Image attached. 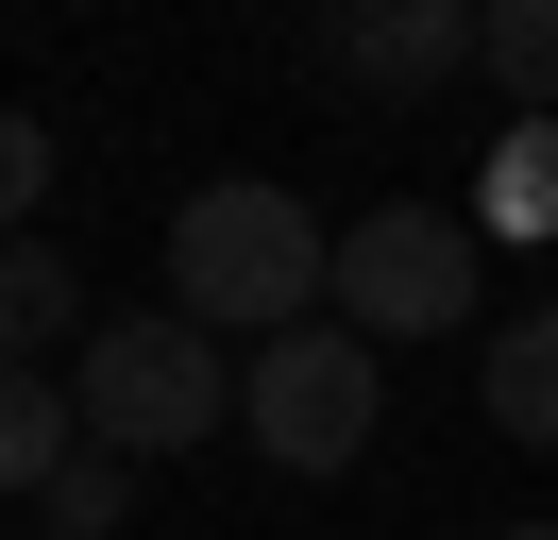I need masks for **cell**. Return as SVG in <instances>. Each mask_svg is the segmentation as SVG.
<instances>
[{
  "label": "cell",
  "instance_id": "obj_1",
  "mask_svg": "<svg viewBox=\"0 0 558 540\" xmlns=\"http://www.w3.org/2000/svg\"><path fill=\"white\" fill-rule=\"evenodd\" d=\"M170 304L204 338H305L322 304H339V236H322L288 186H204L170 220Z\"/></svg>",
  "mask_w": 558,
  "mask_h": 540
},
{
  "label": "cell",
  "instance_id": "obj_2",
  "mask_svg": "<svg viewBox=\"0 0 558 540\" xmlns=\"http://www.w3.org/2000/svg\"><path fill=\"white\" fill-rule=\"evenodd\" d=\"M69 389H85V439H119V456H186V439H220L238 422V389L254 371L220 355L186 304H153V321H102L69 355Z\"/></svg>",
  "mask_w": 558,
  "mask_h": 540
},
{
  "label": "cell",
  "instance_id": "obj_3",
  "mask_svg": "<svg viewBox=\"0 0 558 540\" xmlns=\"http://www.w3.org/2000/svg\"><path fill=\"white\" fill-rule=\"evenodd\" d=\"M373 355H389V338H355V321H305V338H254V389H238L254 456H271V472H355V456H373V422H389Z\"/></svg>",
  "mask_w": 558,
  "mask_h": 540
},
{
  "label": "cell",
  "instance_id": "obj_4",
  "mask_svg": "<svg viewBox=\"0 0 558 540\" xmlns=\"http://www.w3.org/2000/svg\"><path fill=\"white\" fill-rule=\"evenodd\" d=\"M339 321L355 338H457L474 321V220L457 202H373L339 236Z\"/></svg>",
  "mask_w": 558,
  "mask_h": 540
},
{
  "label": "cell",
  "instance_id": "obj_5",
  "mask_svg": "<svg viewBox=\"0 0 558 540\" xmlns=\"http://www.w3.org/2000/svg\"><path fill=\"white\" fill-rule=\"evenodd\" d=\"M474 51H490V0H339V68H355L373 101L457 85Z\"/></svg>",
  "mask_w": 558,
  "mask_h": 540
},
{
  "label": "cell",
  "instance_id": "obj_6",
  "mask_svg": "<svg viewBox=\"0 0 558 540\" xmlns=\"http://www.w3.org/2000/svg\"><path fill=\"white\" fill-rule=\"evenodd\" d=\"M69 456H85V389H69V371H0V490L35 506Z\"/></svg>",
  "mask_w": 558,
  "mask_h": 540
},
{
  "label": "cell",
  "instance_id": "obj_7",
  "mask_svg": "<svg viewBox=\"0 0 558 540\" xmlns=\"http://www.w3.org/2000/svg\"><path fill=\"white\" fill-rule=\"evenodd\" d=\"M0 321H17V371H51V355H85V270L51 254V236H17V254H0Z\"/></svg>",
  "mask_w": 558,
  "mask_h": 540
},
{
  "label": "cell",
  "instance_id": "obj_8",
  "mask_svg": "<svg viewBox=\"0 0 558 540\" xmlns=\"http://www.w3.org/2000/svg\"><path fill=\"white\" fill-rule=\"evenodd\" d=\"M474 405L524 439V456H558V304H524V321L490 338V389H474Z\"/></svg>",
  "mask_w": 558,
  "mask_h": 540
},
{
  "label": "cell",
  "instance_id": "obj_9",
  "mask_svg": "<svg viewBox=\"0 0 558 540\" xmlns=\"http://www.w3.org/2000/svg\"><path fill=\"white\" fill-rule=\"evenodd\" d=\"M474 236H558V119L490 135V169H474Z\"/></svg>",
  "mask_w": 558,
  "mask_h": 540
},
{
  "label": "cell",
  "instance_id": "obj_10",
  "mask_svg": "<svg viewBox=\"0 0 558 540\" xmlns=\"http://www.w3.org/2000/svg\"><path fill=\"white\" fill-rule=\"evenodd\" d=\"M119 506H136V456H119V439H85V456L35 490V540H119Z\"/></svg>",
  "mask_w": 558,
  "mask_h": 540
},
{
  "label": "cell",
  "instance_id": "obj_11",
  "mask_svg": "<svg viewBox=\"0 0 558 540\" xmlns=\"http://www.w3.org/2000/svg\"><path fill=\"white\" fill-rule=\"evenodd\" d=\"M474 68L524 101V119H558V0H490V51Z\"/></svg>",
  "mask_w": 558,
  "mask_h": 540
},
{
  "label": "cell",
  "instance_id": "obj_12",
  "mask_svg": "<svg viewBox=\"0 0 558 540\" xmlns=\"http://www.w3.org/2000/svg\"><path fill=\"white\" fill-rule=\"evenodd\" d=\"M51 169H69V135H51V119H17V135H0V202H17V236H35V202H51Z\"/></svg>",
  "mask_w": 558,
  "mask_h": 540
},
{
  "label": "cell",
  "instance_id": "obj_13",
  "mask_svg": "<svg viewBox=\"0 0 558 540\" xmlns=\"http://www.w3.org/2000/svg\"><path fill=\"white\" fill-rule=\"evenodd\" d=\"M508 540H558V524H508Z\"/></svg>",
  "mask_w": 558,
  "mask_h": 540
}]
</instances>
